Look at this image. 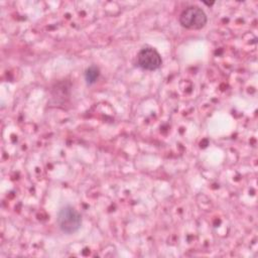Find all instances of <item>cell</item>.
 Here are the masks:
<instances>
[{"label": "cell", "mask_w": 258, "mask_h": 258, "mask_svg": "<svg viewBox=\"0 0 258 258\" xmlns=\"http://www.w3.org/2000/svg\"><path fill=\"white\" fill-rule=\"evenodd\" d=\"M58 228L66 234L77 232L82 225L81 215L72 206H66L60 209L56 219Z\"/></svg>", "instance_id": "cell-1"}, {"label": "cell", "mask_w": 258, "mask_h": 258, "mask_svg": "<svg viewBox=\"0 0 258 258\" xmlns=\"http://www.w3.org/2000/svg\"><path fill=\"white\" fill-rule=\"evenodd\" d=\"M207 21L206 13L198 6H188L179 15L180 25L187 29H201Z\"/></svg>", "instance_id": "cell-2"}, {"label": "cell", "mask_w": 258, "mask_h": 258, "mask_svg": "<svg viewBox=\"0 0 258 258\" xmlns=\"http://www.w3.org/2000/svg\"><path fill=\"white\" fill-rule=\"evenodd\" d=\"M137 62L142 70L155 71L160 68L162 59L159 52L155 48L151 46H145L138 52Z\"/></svg>", "instance_id": "cell-3"}, {"label": "cell", "mask_w": 258, "mask_h": 258, "mask_svg": "<svg viewBox=\"0 0 258 258\" xmlns=\"http://www.w3.org/2000/svg\"><path fill=\"white\" fill-rule=\"evenodd\" d=\"M100 72L99 69L96 66H91L90 68L87 69L86 73H85V78L88 84H94L98 78H99Z\"/></svg>", "instance_id": "cell-4"}]
</instances>
